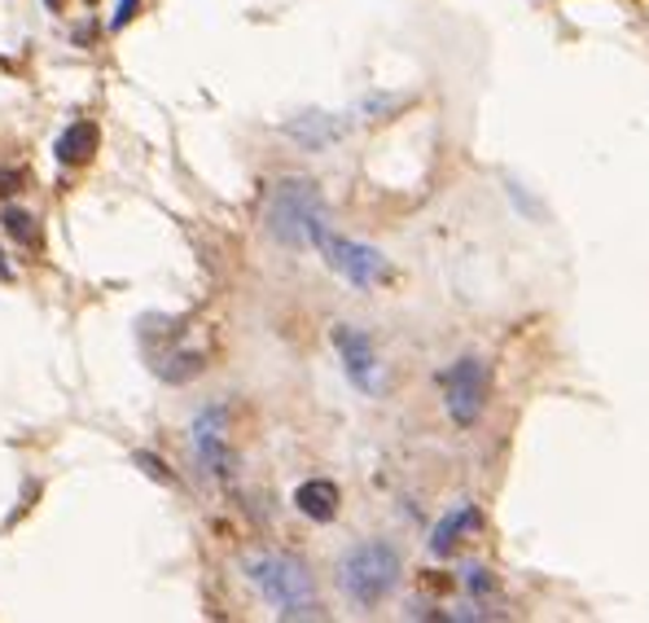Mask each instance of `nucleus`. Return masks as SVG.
Wrapping results in <instances>:
<instances>
[{"instance_id":"1","label":"nucleus","mask_w":649,"mask_h":623,"mask_svg":"<svg viewBox=\"0 0 649 623\" xmlns=\"http://www.w3.org/2000/svg\"><path fill=\"white\" fill-rule=\"evenodd\" d=\"M264 225L268 233L282 242V247H317L321 233H329V211H324L321 189L304 176H290V181H277L273 194H268V211H264Z\"/></svg>"},{"instance_id":"2","label":"nucleus","mask_w":649,"mask_h":623,"mask_svg":"<svg viewBox=\"0 0 649 623\" xmlns=\"http://www.w3.org/2000/svg\"><path fill=\"white\" fill-rule=\"evenodd\" d=\"M251 584L264 593L268 606H277L282 620H317L321 602H317V584L308 576L304 562L286 558V554H255L246 562Z\"/></svg>"},{"instance_id":"3","label":"nucleus","mask_w":649,"mask_h":623,"mask_svg":"<svg viewBox=\"0 0 649 623\" xmlns=\"http://www.w3.org/2000/svg\"><path fill=\"white\" fill-rule=\"evenodd\" d=\"M338 584H342V593L355 606L369 611V606H377V602H386L395 593V584H399V554L386 540H364V545H355L342 558Z\"/></svg>"},{"instance_id":"4","label":"nucleus","mask_w":649,"mask_h":623,"mask_svg":"<svg viewBox=\"0 0 649 623\" xmlns=\"http://www.w3.org/2000/svg\"><path fill=\"white\" fill-rule=\"evenodd\" d=\"M487 386H492V378H487V364H483L479 356L457 360V364L443 373V404H448V417H452L457 426H474V422L483 417V408H487Z\"/></svg>"},{"instance_id":"5","label":"nucleus","mask_w":649,"mask_h":623,"mask_svg":"<svg viewBox=\"0 0 649 623\" xmlns=\"http://www.w3.org/2000/svg\"><path fill=\"white\" fill-rule=\"evenodd\" d=\"M317 251H321L324 264H329L338 277H346V282L360 286V291H369V286H377V282L386 277L382 251H373V247H364V242H351V238H338V233H321Z\"/></svg>"},{"instance_id":"6","label":"nucleus","mask_w":649,"mask_h":623,"mask_svg":"<svg viewBox=\"0 0 649 623\" xmlns=\"http://www.w3.org/2000/svg\"><path fill=\"white\" fill-rule=\"evenodd\" d=\"M154 325H158V316H154ZM163 338H167V347H158V342H145V356H150V369L158 373V378H167V382H189L198 369H202V351H194V347H180V325L172 320V316H163Z\"/></svg>"},{"instance_id":"7","label":"nucleus","mask_w":649,"mask_h":623,"mask_svg":"<svg viewBox=\"0 0 649 623\" xmlns=\"http://www.w3.org/2000/svg\"><path fill=\"white\" fill-rule=\"evenodd\" d=\"M333 347H338V356H342L346 378H351L360 391H377L382 364H377V351H373L369 334H360V329H351V325H338V329H333Z\"/></svg>"},{"instance_id":"8","label":"nucleus","mask_w":649,"mask_h":623,"mask_svg":"<svg viewBox=\"0 0 649 623\" xmlns=\"http://www.w3.org/2000/svg\"><path fill=\"white\" fill-rule=\"evenodd\" d=\"M194 448H198V461L229 479L233 474V448H229V435H224V408H207L198 422H194Z\"/></svg>"},{"instance_id":"9","label":"nucleus","mask_w":649,"mask_h":623,"mask_svg":"<svg viewBox=\"0 0 649 623\" xmlns=\"http://www.w3.org/2000/svg\"><path fill=\"white\" fill-rule=\"evenodd\" d=\"M295 505H299V514L312 518V523H333V518H338V505H342V492H338V483H329V479H308V483H299Z\"/></svg>"},{"instance_id":"10","label":"nucleus","mask_w":649,"mask_h":623,"mask_svg":"<svg viewBox=\"0 0 649 623\" xmlns=\"http://www.w3.org/2000/svg\"><path fill=\"white\" fill-rule=\"evenodd\" d=\"M474 527H479V510H474L470 501H461V505L448 510V514L439 518V527L430 532V554H435V558H448V554L461 545V536L474 532Z\"/></svg>"},{"instance_id":"11","label":"nucleus","mask_w":649,"mask_h":623,"mask_svg":"<svg viewBox=\"0 0 649 623\" xmlns=\"http://www.w3.org/2000/svg\"><path fill=\"white\" fill-rule=\"evenodd\" d=\"M97 145H101L97 123L79 119V123H70V128L62 132V141H57V163H66V167H84V163L97 154Z\"/></svg>"},{"instance_id":"12","label":"nucleus","mask_w":649,"mask_h":623,"mask_svg":"<svg viewBox=\"0 0 649 623\" xmlns=\"http://www.w3.org/2000/svg\"><path fill=\"white\" fill-rule=\"evenodd\" d=\"M286 132H290L295 141H304L308 150H317V145H329V141L342 136V123H333L329 114H299V119L286 123Z\"/></svg>"},{"instance_id":"13","label":"nucleus","mask_w":649,"mask_h":623,"mask_svg":"<svg viewBox=\"0 0 649 623\" xmlns=\"http://www.w3.org/2000/svg\"><path fill=\"white\" fill-rule=\"evenodd\" d=\"M0 225H4V233L18 238L22 247H35V242H40V225H35V216H26L22 207H9V211L0 216Z\"/></svg>"},{"instance_id":"14","label":"nucleus","mask_w":649,"mask_h":623,"mask_svg":"<svg viewBox=\"0 0 649 623\" xmlns=\"http://www.w3.org/2000/svg\"><path fill=\"white\" fill-rule=\"evenodd\" d=\"M465 584H470V593H474V598H487V593L496 589V584L487 580V571H479V567H470V571H465Z\"/></svg>"},{"instance_id":"15","label":"nucleus","mask_w":649,"mask_h":623,"mask_svg":"<svg viewBox=\"0 0 649 623\" xmlns=\"http://www.w3.org/2000/svg\"><path fill=\"white\" fill-rule=\"evenodd\" d=\"M136 466H141V470H145L150 479H158V483H172V474L163 470V461H158V457H150V452H141V457H136Z\"/></svg>"},{"instance_id":"16","label":"nucleus","mask_w":649,"mask_h":623,"mask_svg":"<svg viewBox=\"0 0 649 623\" xmlns=\"http://www.w3.org/2000/svg\"><path fill=\"white\" fill-rule=\"evenodd\" d=\"M22 189V172H13V167H0V198H13Z\"/></svg>"},{"instance_id":"17","label":"nucleus","mask_w":649,"mask_h":623,"mask_svg":"<svg viewBox=\"0 0 649 623\" xmlns=\"http://www.w3.org/2000/svg\"><path fill=\"white\" fill-rule=\"evenodd\" d=\"M136 4H141V0H119V9H114V18H110V26H114V31H119V26H128V22L136 18Z\"/></svg>"}]
</instances>
